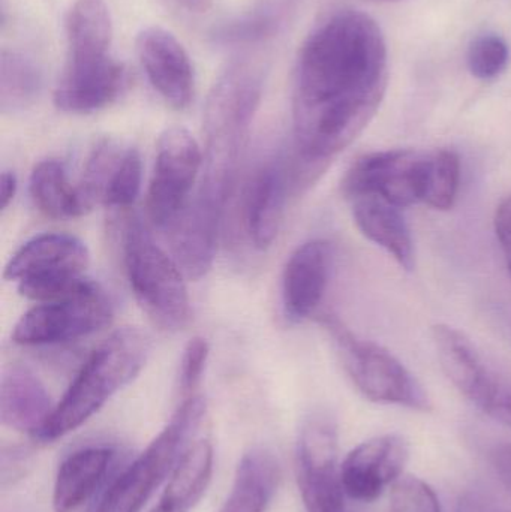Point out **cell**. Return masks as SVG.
<instances>
[{"mask_svg":"<svg viewBox=\"0 0 511 512\" xmlns=\"http://www.w3.org/2000/svg\"><path fill=\"white\" fill-rule=\"evenodd\" d=\"M410 445L401 435H383L357 445L339 468L347 498L374 502L404 475Z\"/></svg>","mask_w":511,"mask_h":512,"instance_id":"obj_11","label":"cell"},{"mask_svg":"<svg viewBox=\"0 0 511 512\" xmlns=\"http://www.w3.org/2000/svg\"><path fill=\"white\" fill-rule=\"evenodd\" d=\"M126 83L125 68L111 56L95 62H68L54 90V105L65 113H95L113 104Z\"/></svg>","mask_w":511,"mask_h":512,"instance_id":"obj_13","label":"cell"},{"mask_svg":"<svg viewBox=\"0 0 511 512\" xmlns=\"http://www.w3.org/2000/svg\"><path fill=\"white\" fill-rule=\"evenodd\" d=\"M473 403L492 420L511 429V381L491 372Z\"/></svg>","mask_w":511,"mask_h":512,"instance_id":"obj_30","label":"cell"},{"mask_svg":"<svg viewBox=\"0 0 511 512\" xmlns=\"http://www.w3.org/2000/svg\"><path fill=\"white\" fill-rule=\"evenodd\" d=\"M50 394L26 367L11 366L0 382V421L15 432L35 438L53 414Z\"/></svg>","mask_w":511,"mask_h":512,"instance_id":"obj_16","label":"cell"},{"mask_svg":"<svg viewBox=\"0 0 511 512\" xmlns=\"http://www.w3.org/2000/svg\"><path fill=\"white\" fill-rule=\"evenodd\" d=\"M209 355V343L203 337H194L186 345L180 361L179 373V387L185 399L195 396V391L200 387Z\"/></svg>","mask_w":511,"mask_h":512,"instance_id":"obj_31","label":"cell"},{"mask_svg":"<svg viewBox=\"0 0 511 512\" xmlns=\"http://www.w3.org/2000/svg\"><path fill=\"white\" fill-rule=\"evenodd\" d=\"M467 60L474 77L492 80L507 68L509 47L501 36L485 33L471 42Z\"/></svg>","mask_w":511,"mask_h":512,"instance_id":"obj_27","label":"cell"},{"mask_svg":"<svg viewBox=\"0 0 511 512\" xmlns=\"http://www.w3.org/2000/svg\"><path fill=\"white\" fill-rule=\"evenodd\" d=\"M302 158V156H300ZM326 165L302 158L299 167L287 159H267L252 176L245 195V225L255 248L266 251L281 228L288 195L299 183L314 179Z\"/></svg>","mask_w":511,"mask_h":512,"instance_id":"obj_8","label":"cell"},{"mask_svg":"<svg viewBox=\"0 0 511 512\" xmlns=\"http://www.w3.org/2000/svg\"><path fill=\"white\" fill-rule=\"evenodd\" d=\"M332 268V248L326 240H311L293 252L282 276V306L291 322L314 315L323 301Z\"/></svg>","mask_w":511,"mask_h":512,"instance_id":"obj_15","label":"cell"},{"mask_svg":"<svg viewBox=\"0 0 511 512\" xmlns=\"http://www.w3.org/2000/svg\"><path fill=\"white\" fill-rule=\"evenodd\" d=\"M137 54L159 96L174 110L188 108L194 99V68L176 36L162 27H147L138 33Z\"/></svg>","mask_w":511,"mask_h":512,"instance_id":"obj_12","label":"cell"},{"mask_svg":"<svg viewBox=\"0 0 511 512\" xmlns=\"http://www.w3.org/2000/svg\"><path fill=\"white\" fill-rule=\"evenodd\" d=\"M321 324L329 331L345 372L366 399L380 405L431 411L428 394L392 352L359 339L332 313L321 316Z\"/></svg>","mask_w":511,"mask_h":512,"instance_id":"obj_5","label":"cell"},{"mask_svg":"<svg viewBox=\"0 0 511 512\" xmlns=\"http://www.w3.org/2000/svg\"><path fill=\"white\" fill-rule=\"evenodd\" d=\"M207 417L203 396L183 400L164 430L119 475L93 512H140L182 460Z\"/></svg>","mask_w":511,"mask_h":512,"instance_id":"obj_4","label":"cell"},{"mask_svg":"<svg viewBox=\"0 0 511 512\" xmlns=\"http://www.w3.org/2000/svg\"><path fill=\"white\" fill-rule=\"evenodd\" d=\"M461 183V161L453 150L426 155L422 203L440 212L452 209Z\"/></svg>","mask_w":511,"mask_h":512,"instance_id":"obj_25","label":"cell"},{"mask_svg":"<svg viewBox=\"0 0 511 512\" xmlns=\"http://www.w3.org/2000/svg\"><path fill=\"white\" fill-rule=\"evenodd\" d=\"M68 62L110 57L113 24L105 0H75L66 21Z\"/></svg>","mask_w":511,"mask_h":512,"instance_id":"obj_22","label":"cell"},{"mask_svg":"<svg viewBox=\"0 0 511 512\" xmlns=\"http://www.w3.org/2000/svg\"><path fill=\"white\" fill-rule=\"evenodd\" d=\"M278 21V9L266 5L254 11V14L246 15L242 20L222 27L216 36L224 42H251L270 35Z\"/></svg>","mask_w":511,"mask_h":512,"instance_id":"obj_29","label":"cell"},{"mask_svg":"<svg viewBox=\"0 0 511 512\" xmlns=\"http://www.w3.org/2000/svg\"><path fill=\"white\" fill-rule=\"evenodd\" d=\"M17 176L12 171H3L0 176V209L5 212L17 194Z\"/></svg>","mask_w":511,"mask_h":512,"instance_id":"obj_35","label":"cell"},{"mask_svg":"<svg viewBox=\"0 0 511 512\" xmlns=\"http://www.w3.org/2000/svg\"><path fill=\"white\" fill-rule=\"evenodd\" d=\"M387 2H395V0H387Z\"/></svg>","mask_w":511,"mask_h":512,"instance_id":"obj_37","label":"cell"},{"mask_svg":"<svg viewBox=\"0 0 511 512\" xmlns=\"http://www.w3.org/2000/svg\"><path fill=\"white\" fill-rule=\"evenodd\" d=\"M426 155L414 150H387L357 159L342 179L348 201L380 197L399 209L422 203Z\"/></svg>","mask_w":511,"mask_h":512,"instance_id":"obj_9","label":"cell"},{"mask_svg":"<svg viewBox=\"0 0 511 512\" xmlns=\"http://www.w3.org/2000/svg\"><path fill=\"white\" fill-rule=\"evenodd\" d=\"M110 447H86L69 454L57 471L53 489L54 512H77L95 495L113 465Z\"/></svg>","mask_w":511,"mask_h":512,"instance_id":"obj_18","label":"cell"},{"mask_svg":"<svg viewBox=\"0 0 511 512\" xmlns=\"http://www.w3.org/2000/svg\"><path fill=\"white\" fill-rule=\"evenodd\" d=\"M338 448V426L329 414L306 420L297 444V478L308 512H348Z\"/></svg>","mask_w":511,"mask_h":512,"instance_id":"obj_7","label":"cell"},{"mask_svg":"<svg viewBox=\"0 0 511 512\" xmlns=\"http://www.w3.org/2000/svg\"><path fill=\"white\" fill-rule=\"evenodd\" d=\"M495 234L506 258L507 270L511 277V197L506 198L495 213Z\"/></svg>","mask_w":511,"mask_h":512,"instance_id":"obj_32","label":"cell"},{"mask_svg":"<svg viewBox=\"0 0 511 512\" xmlns=\"http://www.w3.org/2000/svg\"><path fill=\"white\" fill-rule=\"evenodd\" d=\"M149 354L150 340L143 331L132 327L114 331L90 354L33 439L39 444H51L75 432L101 411L114 394L137 378Z\"/></svg>","mask_w":511,"mask_h":512,"instance_id":"obj_2","label":"cell"},{"mask_svg":"<svg viewBox=\"0 0 511 512\" xmlns=\"http://www.w3.org/2000/svg\"><path fill=\"white\" fill-rule=\"evenodd\" d=\"M203 168V152L185 128H168L156 146L155 170L147 192V216L171 228L191 200Z\"/></svg>","mask_w":511,"mask_h":512,"instance_id":"obj_6","label":"cell"},{"mask_svg":"<svg viewBox=\"0 0 511 512\" xmlns=\"http://www.w3.org/2000/svg\"><path fill=\"white\" fill-rule=\"evenodd\" d=\"M432 342L447 378L473 402L491 372L471 340L450 325L437 324L432 327Z\"/></svg>","mask_w":511,"mask_h":512,"instance_id":"obj_20","label":"cell"},{"mask_svg":"<svg viewBox=\"0 0 511 512\" xmlns=\"http://www.w3.org/2000/svg\"><path fill=\"white\" fill-rule=\"evenodd\" d=\"M113 307L99 291L66 300L39 303L21 316L12 331L18 345L44 346L81 339L107 327Z\"/></svg>","mask_w":511,"mask_h":512,"instance_id":"obj_10","label":"cell"},{"mask_svg":"<svg viewBox=\"0 0 511 512\" xmlns=\"http://www.w3.org/2000/svg\"><path fill=\"white\" fill-rule=\"evenodd\" d=\"M489 462L504 489L511 493V442H500L489 451Z\"/></svg>","mask_w":511,"mask_h":512,"instance_id":"obj_33","label":"cell"},{"mask_svg":"<svg viewBox=\"0 0 511 512\" xmlns=\"http://www.w3.org/2000/svg\"><path fill=\"white\" fill-rule=\"evenodd\" d=\"M456 512H503L492 499L476 490H468L461 495Z\"/></svg>","mask_w":511,"mask_h":512,"instance_id":"obj_34","label":"cell"},{"mask_svg":"<svg viewBox=\"0 0 511 512\" xmlns=\"http://www.w3.org/2000/svg\"><path fill=\"white\" fill-rule=\"evenodd\" d=\"M212 474V444L206 439L195 441L171 474L159 504L150 512L191 511L206 493Z\"/></svg>","mask_w":511,"mask_h":512,"instance_id":"obj_21","label":"cell"},{"mask_svg":"<svg viewBox=\"0 0 511 512\" xmlns=\"http://www.w3.org/2000/svg\"><path fill=\"white\" fill-rule=\"evenodd\" d=\"M123 264L141 309L161 330H183L191 319L185 273L153 240L140 219H129L123 231Z\"/></svg>","mask_w":511,"mask_h":512,"instance_id":"obj_3","label":"cell"},{"mask_svg":"<svg viewBox=\"0 0 511 512\" xmlns=\"http://www.w3.org/2000/svg\"><path fill=\"white\" fill-rule=\"evenodd\" d=\"M182 6L195 14H204L212 8L213 0H179Z\"/></svg>","mask_w":511,"mask_h":512,"instance_id":"obj_36","label":"cell"},{"mask_svg":"<svg viewBox=\"0 0 511 512\" xmlns=\"http://www.w3.org/2000/svg\"><path fill=\"white\" fill-rule=\"evenodd\" d=\"M30 197L48 218L75 219L87 213L78 186L56 159L39 162L30 176Z\"/></svg>","mask_w":511,"mask_h":512,"instance_id":"obj_23","label":"cell"},{"mask_svg":"<svg viewBox=\"0 0 511 512\" xmlns=\"http://www.w3.org/2000/svg\"><path fill=\"white\" fill-rule=\"evenodd\" d=\"M143 179L141 156L134 147H125L119 161L111 170L102 194L101 204L114 209H125L137 200Z\"/></svg>","mask_w":511,"mask_h":512,"instance_id":"obj_26","label":"cell"},{"mask_svg":"<svg viewBox=\"0 0 511 512\" xmlns=\"http://www.w3.org/2000/svg\"><path fill=\"white\" fill-rule=\"evenodd\" d=\"M42 74L38 66L23 54L3 51L0 60V108L2 113L26 110L38 98Z\"/></svg>","mask_w":511,"mask_h":512,"instance_id":"obj_24","label":"cell"},{"mask_svg":"<svg viewBox=\"0 0 511 512\" xmlns=\"http://www.w3.org/2000/svg\"><path fill=\"white\" fill-rule=\"evenodd\" d=\"M281 481V466L264 448L243 454L233 487L219 512H266Z\"/></svg>","mask_w":511,"mask_h":512,"instance_id":"obj_19","label":"cell"},{"mask_svg":"<svg viewBox=\"0 0 511 512\" xmlns=\"http://www.w3.org/2000/svg\"><path fill=\"white\" fill-rule=\"evenodd\" d=\"M387 47L374 18L330 12L309 33L294 81V147L327 165L369 125L387 89Z\"/></svg>","mask_w":511,"mask_h":512,"instance_id":"obj_1","label":"cell"},{"mask_svg":"<svg viewBox=\"0 0 511 512\" xmlns=\"http://www.w3.org/2000/svg\"><path fill=\"white\" fill-rule=\"evenodd\" d=\"M354 224L360 233L383 248L404 270H414L413 237L402 215V209L380 197H359L350 200Z\"/></svg>","mask_w":511,"mask_h":512,"instance_id":"obj_17","label":"cell"},{"mask_svg":"<svg viewBox=\"0 0 511 512\" xmlns=\"http://www.w3.org/2000/svg\"><path fill=\"white\" fill-rule=\"evenodd\" d=\"M390 512H443L431 486L413 475H402L390 487Z\"/></svg>","mask_w":511,"mask_h":512,"instance_id":"obj_28","label":"cell"},{"mask_svg":"<svg viewBox=\"0 0 511 512\" xmlns=\"http://www.w3.org/2000/svg\"><path fill=\"white\" fill-rule=\"evenodd\" d=\"M86 245L68 234H42L21 246L9 259L3 277L9 282H41L54 277L78 276L89 267Z\"/></svg>","mask_w":511,"mask_h":512,"instance_id":"obj_14","label":"cell"}]
</instances>
